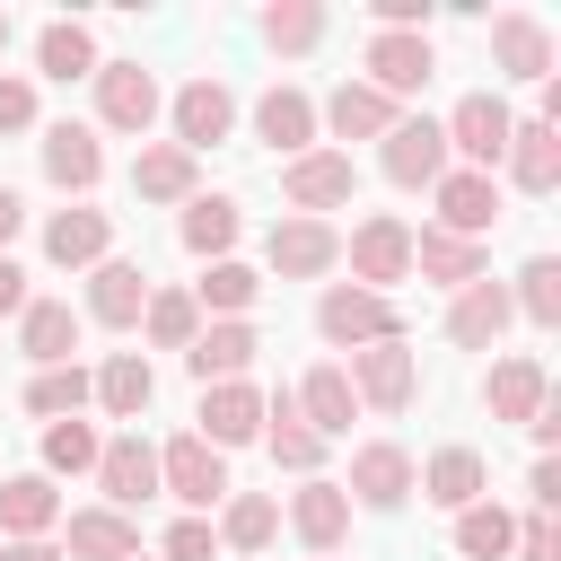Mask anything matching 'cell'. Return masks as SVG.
<instances>
[{
  "label": "cell",
  "instance_id": "6da1fadb",
  "mask_svg": "<svg viewBox=\"0 0 561 561\" xmlns=\"http://www.w3.org/2000/svg\"><path fill=\"white\" fill-rule=\"evenodd\" d=\"M342 263H351V289L394 298V280H412V228H403L394 210H368V219L342 237Z\"/></svg>",
  "mask_w": 561,
  "mask_h": 561
},
{
  "label": "cell",
  "instance_id": "7a4b0ae2",
  "mask_svg": "<svg viewBox=\"0 0 561 561\" xmlns=\"http://www.w3.org/2000/svg\"><path fill=\"white\" fill-rule=\"evenodd\" d=\"M316 333H324L333 351L403 342V307H394V298H377V289H351V280H333V289L316 298Z\"/></svg>",
  "mask_w": 561,
  "mask_h": 561
},
{
  "label": "cell",
  "instance_id": "3957f363",
  "mask_svg": "<svg viewBox=\"0 0 561 561\" xmlns=\"http://www.w3.org/2000/svg\"><path fill=\"white\" fill-rule=\"evenodd\" d=\"M158 491H167V500H184V517H210L237 482H228V456H219L210 438H193V430H184V438H167V447H158Z\"/></svg>",
  "mask_w": 561,
  "mask_h": 561
},
{
  "label": "cell",
  "instance_id": "277c9868",
  "mask_svg": "<svg viewBox=\"0 0 561 561\" xmlns=\"http://www.w3.org/2000/svg\"><path fill=\"white\" fill-rule=\"evenodd\" d=\"M447 131V158L456 167H473V175H500V158H508V131H517V114L491 96V88H473V96H456V114L438 123Z\"/></svg>",
  "mask_w": 561,
  "mask_h": 561
},
{
  "label": "cell",
  "instance_id": "5b68a950",
  "mask_svg": "<svg viewBox=\"0 0 561 561\" xmlns=\"http://www.w3.org/2000/svg\"><path fill=\"white\" fill-rule=\"evenodd\" d=\"M167 123H175V149L202 158V149H219V140L237 131V88L202 70V79H184V88L167 96Z\"/></svg>",
  "mask_w": 561,
  "mask_h": 561
},
{
  "label": "cell",
  "instance_id": "8992f818",
  "mask_svg": "<svg viewBox=\"0 0 561 561\" xmlns=\"http://www.w3.org/2000/svg\"><path fill=\"white\" fill-rule=\"evenodd\" d=\"M377 167H386V184H403V193H430L456 158H447V131L430 123V114H403L386 140H377Z\"/></svg>",
  "mask_w": 561,
  "mask_h": 561
},
{
  "label": "cell",
  "instance_id": "52a82bcc",
  "mask_svg": "<svg viewBox=\"0 0 561 561\" xmlns=\"http://www.w3.org/2000/svg\"><path fill=\"white\" fill-rule=\"evenodd\" d=\"M342 500H351V508H377V517H394V508L412 500V447H394V438H368V447H351Z\"/></svg>",
  "mask_w": 561,
  "mask_h": 561
},
{
  "label": "cell",
  "instance_id": "ba28073f",
  "mask_svg": "<svg viewBox=\"0 0 561 561\" xmlns=\"http://www.w3.org/2000/svg\"><path fill=\"white\" fill-rule=\"evenodd\" d=\"M158 114H167V96H158V79H149L140 61H96V123H105V131L149 140Z\"/></svg>",
  "mask_w": 561,
  "mask_h": 561
},
{
  "label": "cell",
  "instance_id": "9c48e42d",
  "mask_svg": "<svg viewBox=\"0 0 561 561\" xmlns=\"http://www.w3.org/2000/svg\"><path fill=\"white\" fill-rule=\"evenodd\" d=\"M280 193H289L298 219H324V210H342L359 193V167H351V149H307V158L280 167Z\"/></svg>",
  "mask_w": 561,
  "mask_h": 561
},
{
  "label": "cell",
  "instance_id": "30bf717a",
  "mask_svg": "<svg viewBox=\"0 0 561 561\" xmlns=\"http://www.w3.org/2000/svg\"><path fill=\"white\" fill-rule=\"evenodd\" d=\"M430 202H438V219H430V228H447V237H473V245H491V228H500V175L447 167V175L430 184Z\"/></svg>",
  "mask_w": 561,
  "mask_h": 561
},
{
  "label": "cell",
  "instance_id": "8fae6325",
  "mask_svg": "<svg viewBox=\"0 0 561 561\" xmlns=\"http://www.w3.org/2000/svg\"><path fill=\"white\" fill-rule=\"evenodd\" d=\"M263 263L280 272V280H324L333 263H342V228L333 219H272V237H263Z\"/></svg>",
  "mask_w": 561,
  "mask_h": 561
},
{
  "label": "cell",
  "instance_id": "7c38bea8",
  "mask_svg": "<svg viewBox=\"0 0 561 561\" xmlns=\"http://www.w3.org/2000/svg\"><path fill=\"white\" fill-rule=\"evenodd\" d=\"M351 394L368 403V412H403L412 394H421V359H412V342H368V351H351Z\"/></svg>",
  "mask_w": 561,
  "mask_h": 561
},
{
  "label": "cell",
  "instance_id": "4fadbf2b",
  "mask_svg": "<svg viewBox=\"0 0 561 561\" xmlns=\"http://www.w3.org/2000/svg\"><path fill=\"white\" fill-rule=\"evenodd\" d=\"M359 70H368V88H377V96H394V105H403V96H421V88H430L438 44H430V35H386V26H377V35H368V53H359Z\"/></svg>",
  "mask_w": 561,
  "mask_h": 561
},
{
  "label": "cell",
  "instance_id": "5bb4252c",
  "mask_svg": "<svg viewBox=\"0 0 561 561\" xmlns=\"http://www.w3.org/2000/svg\"><path fill=\"white\" fill-rule=\"evenodd\" d=\"M491 70L543 88V79H552V26H543L535 9H500V18H491Z\"/></svg>",
  "mask_w": 561,
  "mask_h": 561
},
{
  "label": "cell",
  "instance_id": "9a60e30c",
  "mask_svg": "<svg viewBox=\"0 0 561 561\" xmlns=\"http://www.w3.org/2000/svg\"><path fill=\"white\" fill-rule=\"evenodd\" d=\"M254 140H263V149H280V167H289V158H307V149L324 140V131H316V96H307V88H289V79H272V88L254 96Z\"/></svg>",
  "mask_w": 561,
  "mask_h": 561
},
{
  "label": "cell",
  "instance_id": "2e32d148",
  "mask_svg": "<svg viewBox=\"0 0 561 561\" xmlns=\"http://www.w3.org/2000/svg\"><path fill=\"white\" fill-rule=\"evenodd\" d=\"M35 158H44V184L53 193H96V175H105V140L88 131V123H44V140H35Z\"/></svg>",
  "mask_w": 561,
  "mask_h": 561
},
{
  "label": "cell",
  "instance_id": "e0dca14e",
  "mask_svg": "<svg viewBox=\"0 0 561 561\" xmlns=\"http://www.w3.org/2000/svg\"><path fill=\"white\" fill-rule=\"evenodd\" d=\"M105 254H114V210L70 202V210L44 219V263H53V272H96Z\"/></svg>",
  "mask_w": 561,
  "mask_h": 561
},
{
  "label": "cell",
  "instance_id": "ac0fdd59",
  "mask_svg": "<svg viewBox=\"0 0 561 561\" xmlns=\"http://www.w3.org/2000/svg\"><path fill=\"white\" fill-rule=\"evenodd\" d=\"M508 324H517V307H508V280H491V272L447 298V342H456V351H500Z\"/></svg>",
  "mask_w": 561,
  "mask_h": 561
},
{
  "label": "cell",
  "instance_id": "d6986e66",
  "mask_svg": "<svg viewBox=\"0 0 561 561\" xmlns=\"http://www.w3.org/2000/svg\"><path fill=\"white\" fill-rule=\"evenodd\" d=\"M543 403H552V377H543V359H526V351L491 359V377H482V412H491V421L526 430V421H535Z\"/></svg>",
  "mask_w": 561,
  "mask_h": 561
},
{
  "label": "cell",
  "instance_id": "ffe728a7",
  "mask_svg": "<svg viewBox=\"0 0 561 561\" xmlns=\"http://www.w3.org/2000/svg\"><path fill=\"white\" fill-rule=\"evenodd\" d=\"M96 491H105V508H140L149 491H158V447L140 438V430H123V438H105L96 447Z\"/></svg>",
  "mask_w": 561,
  "mask_h": 561
},
{
  "label": "cell",
  "instance_id": "44dd1931",
  "mask_svg": "<svg viewBox=\"0 0 561 561\" xmlns=\"http://www.w3.org/2000/svg\"><path fill=\"white\" fill-rule=\"evenodd\" d=\"M412 491L430 500V508H473V500H491V465H482V447H438L430 465H412Z\"/></svg>",
  "mask_w": 561,
  "mask_h": 561
},
{
  "label": "cell",
  "instance_id": "7402d4cb",
  "mask_svg": "<svg viewBox=\"0 0 561 561\" xmlns=\"http://www.w3.org/2000/svg\"><path fill=\"white\" fill-rule=\"evenodd\" d=\"M403 123V105L394 96H377L368 79H342L324 105H316V131H333V140H386Z\"/></svg>",
  "mask_w": 561,
  "mask_h": 561
},
{
  "label": "cell",
  "instance_id": "603a6c76",
  "mask_svg": "<svg viewBox=\"0 0 561 561\" xmlns=\"http://www.w3.org/2000/svg\"><path fill=\"white\" fill-rule=\"evenodd\" d=\"M131 193L158 202V210H184V202L202 193V158H184L175 140H140V158H131Z\"/></svg>",
  "mask_w": 561,
  "mask_h": 561
},
{
  "label": "cell",
  "instance_id": "cb8c5ba5",
  "mask_svg": "<svg viewBox=\"0 0 561 561\" xmlns=\"http://www.w3.org/2000/svg\"><path fill=\"white\" fill-rule=\"evenodd\" d=\"M149 272L140 263H123V254H105L96 272H88V324H114V333H131L140 324V307H149Z\"/></svg>",
  "mask_w": 561,
  "mask_h": 561
},
{
  "label": "cell",
  "instance_id": "d4e9b609",
  "mask_svg": "<svg viewBox=\"0 0 561 561\" xmlns=\"http://www.w3.org/2000/svg\"><path fill=\"white\" fill-rule=\"evenodd\" d=\"M193 421H202L193 438H210V447L228 456V447L263 438V394H254L245 377H228V386H202V412H193Z\"/></svg>",
  "mask_w": 561,
  "mask_h": 561
},
{
  "label": "cell",
  "instance_id": "484cf974",
  "mask_svg": "<svg viewBox=\"0 0 561 561\" xmlns=\"http://www.w3.org/2000/svg\"><path fill=\"white\" fill-rule=\"evenodd\" d=\"M254 351H263V333H254L245 316H228V324H202V333H193L184 368H193L202 386H228V377H245V368H254Z\"/></svg>",
  "mask_w": 561,
  "mask_h": 561
},
{
  "label": "cell",
  "instance_id": "4316f807",
  "mask_svg": "<svg viewBox=\"0 0 561 561\" xmlns=\"http://www.w3.org/2000/svg\"><path fill=\"white\" fill-rule=\"evenodd\" d=\"M289 403H298V421L333 447V438H351V421H359V394H351V377L342 368H307L298 386H289Z\"/></svg>",
  "mask_w": 561,
  "mask_h": 561
},
{
  "label": "cell",
  "instance_id": "83f0119b",
  "mask_svg": "<svg viewBox=\"0 0 561 561\" xmlns=\"http://www.w3.org/2000/svg\"><path fill=\"white\" fill-rule=\"evenodd\" d=\"M289 535L307 543V552H342V535H351V500H342V482H298L289 491Z\"/></svg>",
  "mask_w": 561,
  "mask_h": 561
},
{
  "label": "cell",
  "instance_id": "f1b7e54d",
  "mask_svg": "<svg viewBox=\"0 0 561 561\" xmlns=\"http://www.w3.org/2000/svg\"><path fill=\"white\" fill-rule=\"evenodd\" d=\"M140 552V526L123 517V508H70V526H61V561H131Z\"/></svg>",
  "mask_w": 561,
  "mask_h": 561
},
{
  "label": "cell",
  "instance_id": "f546056e",
  "mask_svg": "<svg viewBox=\"0 0 561 561\" xmlns=\"http://www.w3.org/2000/svg\"><path fill=\"white\" fill-rule=\"evenodd\" d=\"M412 272H421V280H438V289H465V280H482V272H491V245L447 237V228H412Z\"/></svg>",
  "mask_w": 561,
  "mask_h": 561
},
{
  "label": "cell",
  "instance_id": "4dcf8cb0",
  "mask_svg": "<svg viewBox=\"0 0 561 561\" xmlns=\"http://www.w3.org/2000/svg\"><path fill=\"white\" fill-rule=\"evenodd\" d=\"M53 526H61V491L44 473H9L0 482V543H35Z\"/></svg>",
  "mask_w": 561,
  "mask_h": 561
},
{
  "label": "cell",
  "instance_id": "1f68e13d",
  "mask_svg": "<svg viewBox=\"0 0 561 561\" xmlns=\"http://www.w3.org/2000/svg\"><path fill=\"white\" fill-rule=\"evenodd\" d=\"M500 167H508L517 193H552V184H561V131H552L543 114H526V123L508 131V158H500Z\"/></svg>",
  "mask_w": 561,
  "mask_h": 561
},
{
  "label": "cell",
  "instance_id": "d6a6232c",
  "mask_svg": "<svg viewBox=\"0 0 561 561\" xmlns=\"http://www.w3.org/2000/svg\"><path fill=\"white\" fill-rule=\"evenodd\" d=\"M18 351H26L35 368H61V359L79 351V316H70V298H26V307H18Z\"/></svg>",
  "mask_w": 561,
  "mask_h": 561
},
{
  "label": "cell",
  "instance_id": "836d02e7",
  "mask_svg": "<svg viewBox=\"0 0 561 561\" xmlns=\"http://www.w3.org/2000/svg\"><path fill=\"white\" fill-rule=\"evenodd\" d=\"M263 447H272V465H280V473H298V482H316V465H324V438L298 421V403H289V394H272V403H263Z\"/></svg>",
  "mask_w": 561,
  "mask_h": 561
},
{
  "label": "cell",
  "instance_id": "e575fe53",
  "mask_svg": "<svg viewBox=\"0 0 561 561\" xmlns=\"http://www.w3.org/2000/svg\"><path fill=\"white\" fill-rule=\"evenodd\" d=\"M263 298V272L254 263H237V254H219V263H202V280H193V307L210 316V324H228V316H245Z\"/></svg>",
  "mask_w": 561,
  "mask_h": 561
},
{
  "label": "cell",
  "instance_id": "d590c367",
  "mask_svg": "<svg viewBox=\"0 0 561 561\" xmlns=\"http://www.w3.org/2000/svg\"><path fill=\"white\" fill-rule=\"evenodd\" d=\"M88 386H96V412H114V421H140V412H149V394H158V368H149L140 351H114V359H105Z\"/></svg>",
  "mask_w": 561,
  "mask_h": 561
},
{
  "label": "cell",
  "instance_id": "8d00e7d4",
  "mask_svg": "<svg viewBox=\"0 0 561 561\" xmlns=\"http://www.w3.org/2000/svg\"><path fill=\"white\" fill-rule=\"evenodd\" d=\"M237 228H245V219H237V202H228V193H193V202H184V219H175L184 254H202V263H219V254L237 245Z\"/></svg>",
  "mask_w": 561,
  "mask_h": 561
},
{
  "label": "cell",
  "instance_id": "74e56055",
  "mask_svg": "<svg viewBox=\"0 0 561 561\" xmlns=\"http://www.w3.org/2000/svg\"><path fill=\"white\" fill-rule=\"evenodd\" d=\"M210 535H219L228 552H263V543L280 535V500H272V491H228V500H219V526H210Z\"/></svg>",
  "mask_w": 561,
  "mask_h": 561
},
{
  "label": "cell",
  "instance_id": "f35d334b",
  "mask_svg": "<svg viewBox=\"0 0 561 561\" xmlns=\"http://www.w3.org/2000/svg\"><path fill=\"white\" fill-rule=\"evenodd\" d=\"M35 70L61 79V88H70V79H96V35H88L79 18H53V26L35 35Z\"/></svg>",
  "mask_w": 561,
  "mask_h": 561
},
{
  "label": "cell",
  "instance_id": "ab89813d",
  "mask_svg": "<svg viewBox=\"0 0 561 561\" xmlns=\"http://www.w3.org/2000/svg\"><path fill=\"white\" fill-rule=\"evenodd\" d=\"M88 403H96V386H88V368H79V359H61V368H35V377H26V412H35V421H79Z\"/></svg>",
  "mask_w": 561,
  "mask_h": 561
},
{
  "label": "cell",
  "instance_id": "60d3db41",
  "mask_svg": "<svg viewBox=\"0 0 561 561\" xmlns=\"http://www.w3.org/2000/svg\"><path fill=\"white\" fill-rule=\"evenodd\" d=\"M254 26H263V44H272V53H316L333 18H324V0H272Z\"/></svg>",
  "mask_w": 561,
  "mask_h": 561
},
{
  "label": "cell",
  "instance_id": "b9f144b4",
  "mask_svg": "<svg viewBox=\"0 0 561 561\" xmlns=\"http://www.w3.org/2000/svg\"><path fill=\"white\" fill-rule=\"evenodd\" d=\"M140 333H149V351H193V333H202V307H193V289H149V307H140Z\"/></svg>",
  "mask_w": 561,
  "mask_h": 561
},
{
  "label": "cell",
  "instance_id": "7bdbcfd3",
  "mask_svg": "<svg viewBox=\"0 0 561 561\" xmlns=\"http://www.w3.org/2000/svg\"><path fill=\"white\" fill-rule=\"evenodd\" d=\"M508 543H517V517H508L500 500L456 508V552H465V561H508Z\"/></svg>",
  "mask_w": 561,
  "mask_h": 561
},
{
  "label": "cell",
  "instance_id": "ee69618b",
  "mask_svg": "<svg viewBox=\"0 0 561 561\" xmlns=\"http://www.w3.org/2000/svg\"><path fill=\"white\" fill-rule=\"evenodd\" d=\"M508 307H517L526 324H543V333H552V324H561V263H552V254H535V263L508 280Z\"/></svg>",
  "mask_w": 561,
  "mask_h": 561
},
{
  "label": "cell",
  "instance_id": "f6af8a7d",
  "mask_svg": "<svg viewBox=\"0 0 561 561\" xmlns=\"http://www.w3.org/2000/svg\"><path fill=\"white\" fill-rule=\"evenodd\" d=\"M96 421H44V482H61V473H96Z\"/></svg>",
  "mask_w": 561,
  "mask_h": 561
},
{
  "label": "cell",
  "instance_id": "bcb514c9",
  "mask_svg": "<svg viewBox=\"0 0 561 561\" xmlns=\"http://www.w3.org/2000/svg\"><path fill=\"white\" fill-rule=\"evenodd\" d=\"M158 561H219V535H210V517H175V526L158 535Z\"/></svg>",
  "mask_w": 561,
  "mask_h": 561
},
{
  "label": "cell",
  "instance_id": "7dc6e473",
  "mask_svg": "<svg viewBox=\"0 0 561 561\" xmlns=\"http://www.w3.org/2000/svg\"><path fill=\"white\" fill-rule=\"evenodd\" d=\"M0 131H44V105H35L26 70H0Z\"/></svg>",
  "mask_w": 561,
  "mask_h": 561
},
{
  "label": "cell",
  "instance_id": "c3c4849f",
  "mask_svg": "<svg viewBox=\"0 0 561 561\" xmlns=\"http://www.w3.org/2000/svg\"><path fill=\"white\" fill-rule=\"evenodd\" d=\"M508 561H561V526H552V517H517Z\"/></svg>",
  "mask_w": 561,
  "mask_h": 561
},
{
  "label": "cell",
  "instance_id": "681fc988",
  "mask_svg": "<svg viewBox=\"0 0 561 561\" xmlns=\"http://www.w3.org/2000/svg\"><path fill=\"white\" fill-rule=\"evenodd\" d=\"M526 500H535V517H552V508H561V465H552V456H535V473H526Z\"/></svg>",
  "mask_w": 561,
  "mask_h": 561
},
{
  "label": "cell",
  "instance_id": "f907efd6",
  "mask_svg": "<svg viewBox=\"0 0 561 561\" xmlns=\"http://www.w3.org/2000/svg\"><path fill=\"white\" fill-rule=\"evenodd\" d=\"M26 298H35V289H26V263H18V254H0V316H18Z\"/></svg>",
  "mask_w": 561,
  "mask_h": 561
},
{
  "label": "cell",
  "instance_id": "816d5d0a",
  "mask_svg": "<svg viewBox=\"0 0 561 561\" xmlns=\"http://www.w3.org/2000/svg\"><path fill=\"white\" fill-rule=\"evenodd\" d=\"M18 228H26V202H18V193H9V184H0V254H9V245H18Z\"/></svg>",
  "mask_w": 561,
  "mask_h": 561
},
{
  "label": "cell",
  "instance_id": "f5cc1de1",
  "mask_svg": "<svg viewBox=\"0 0 561 561\" xmlns=\"http://www.w3.org/2000/svg\"><path fill=\"white\" fill-rule=\"evenodd\" d=\"M0 561H61V543H53V535H35V543H0Z\"/></svg>",
  "mask_w": 561,
  "mask_h": 561
},
{
  "label": "cell",
  "instance_id": "db71d44e",
  "mask_svg": "<svg viewBox=\"0 0 561 561\" xmlns=\"http://www.w3.org/2000/svg\"><path fill=\"white\" fill-rule=\"evenodd\" d=\"M9 35H18V18H9V9H0V53H9Z\"/></svg>",
  "mask_w": 561,
  "mask_h": 561
},
{
  "label": "cell",
  "instance_id": "11a10c76",
  "mask_svg": "<svg viewBox=\"0 0 561 561\" xmlns=\"http://www.w3.org/2000/svg\"><path fill=\"white\" fill-rule=\"evenodd\" d=\"M307 561H342V552H307Z\"/></svg>",
  "mask_w": 561,
  "mask_h": 561
},
{
  "label": "cell",
  "instance_id": "9f6ffc18",
  "mask_svg": "<svg viewBox=\"0 0 561 561\" xmlns=\"http://www.w3.org/2000/svg\"><path fill=\"white\" fill-rule=\"evenodd\" d=\"M131 561H158V552H131Z\"/></svg>",
  "mask_w": 561,
  "mask_h": 561
}]
</instances>
